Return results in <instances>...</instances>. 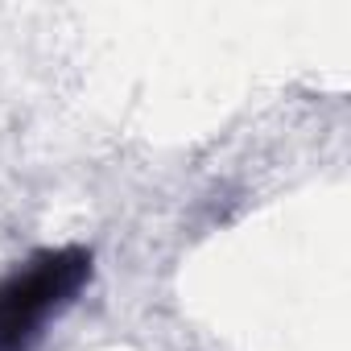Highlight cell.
Returning <instances> with one entry per match:
<instances>
[{"label": "cell", "instance_id": "cell-1", "mask_svg": "<svg viewBox=\"0 0 351 351\" xmlns=\"http://www.w3.org/2000/svg\"><path fill=\"white\" fill-rule=\"evenodd\" d=\"M95 256L83 244L42 248L0 277V351H34L46 326L91 285Z\"/></svg>", "mask_w": 351, "mask_h": 351}]
</instances>
